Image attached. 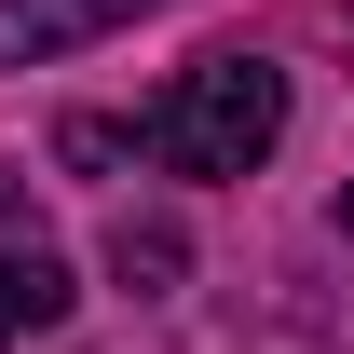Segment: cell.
<instances>
[{"label": "cell", "mask_w": 354, "mask_h": 354, "mask_svg": "<svg viewBox=\"0 0 354 354\" xmlns=\"http://www.w3.org/2000/svg\"><path fill=\"white\" fill-rule=\"evenodd\" d=\"M341 232H354V191H341Z\"/></svg>", "instance_id": "cell-5"}, {"label": "cell", "mask_w": 354, "mask_h": 354, "mask_svg": "<svg viewBox=\"0 0 354 354\" xmlns=\"http://www.w3.org/2000/svg\"><path fill=\"white\" fill-rule=\"evenodd\" d=\"M68 313V272L28 245V259H0V341H28V327H55Z\"/></svg>", "instance_id": "cell-3"}, {"label": "cell", "mask_w": 354, "mask_h": 354, "mask_svg": "<svg viewBox=\"0 0 354 354\" xmlns=\"http://www.w3.org/2000/svg\"><path fill=\"white\" fill-rule=\"evenodd\" d=\"M150 164H177V177H245L286 136V68L272 55H205V68H177L164 95H150Z\"/></svg>", "instance_id": "cell-1"}, {"label": "cell", "mask_w": 354, "mask_h": 354, "mask_svg": "<svg viewBox=\"0 0 354 354\" xmlns=\"http://www.w3.org/2000/svg\"><path fill=\"white\" fill-rule=\"evenodd\" d=\"M136 14H164V0H0V68H41L68 41H109Z\"/></svg>", "instance_id": "cell-2"}, {"label": "cell", "mask_w": 354, "mask_h": 354, "mask_svg": "<svg viewBox=\"0 0 354 354\" xmlns=\"http://www.w3.org/2000/svg\"><path fill=\"white\" fill-rule=\"evenodd\" d=\"M109 272H123V286H177V232L164 218H123L109 232Z\"/></svg>", "instance_id": "cell-4"}]
</instances>
